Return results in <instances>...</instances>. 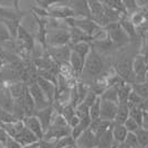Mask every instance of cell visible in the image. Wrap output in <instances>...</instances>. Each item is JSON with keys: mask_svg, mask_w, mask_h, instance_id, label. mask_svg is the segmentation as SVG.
Listing matches in <instances>:
<instances>
[{"mask_svg": "<svg viewBox=\"0 0 148 148\" xmlns=\"http://www.w3.org/2000/svg\"><path fill=\"white\" fill-rule=\"evenodd\" d=\"M64 21L70 29L76 28L79 30L83 31L84 33H86L87 36L92 38V40L102 30V28L97 23H95L91 18H68Z\"/></svg>", "mask_w": 148, "mask_h": 148, "instance_id": "6da1fadb", "label": "cell"}, {"mask_svg": "<svg viewBox=\"0 0 148 148\" xmlns=\"http://www.w3.org/2000/svg\"><path fill=\"white\" fill-rule=\"evenodd\" d=\"M104 31L106 32L108 39L112 41L113 45L116 47H123L130 42V38L127 36V33L122 29L121 25L118 22H113V23H108L105 25Z\"/></svg>", "mask_w": 148, "mask_h": 148, "instance_id": "7a4b0ae2", "label": "cell"}, {"mask_svg": "<svg viewBox=\"0 0 148 148\" xmlns=\"http://www.w3.org/2000/svg\"><path fill=\"white\" fill-rule=\"evenodd\" d=\"M47 47H62L70 44V30L59 29V30H47L45 34Z\"/></svg>", "mask_w": 148, "mask_h": 148, "instance_id": "3957f363", "label": "cell"}, {"mask_svg": "<svg viewBox=\"0 0 148 148\" xmlns=\"http://www.w3.org/2000/svg\"><path fill=\"white\" fill-rule=\"evenodd\" d=\"M116 74L126 83L134 84L135 83V74L133 70V60L132 59H122L115 64Z\"/></svg>", "mask_w": 148, "mask_h": 148, "instance_id": "277c9868", "label": "cell"}, {"mask_svg": "<svg viewBox=\"0 0 148 148\" xmlns=\"http://www.w3.org/2000/svg\"><path fill=\"white\" fill-rule=\"evenodd\" d=\"M104 69V61L95 50L91 49V52L85 59L83 71L90 75H97Z\"/></svg>", "mask_w": 148, "mask_h": 148, "instance_id": "5b68a950", "label": "cell"}, {"mask_svg": "<svg viewBox=\"0 0 148 148\" xmlns=\"http://www.w3.org/2000/svg\"><path fill=\"white\" fill-rule=\"evenodd\" d=\"M47 53L52 59L54 63L60 65L69 64L70 56H71V47L69 45H62V47H47Z\"/></svg>", "mask_w": 148, "mask_h": 148, "instance_id": "8992f818", "label": "cell"}, {"mask_svg": "<svg viewBox=\"0 0 148 148\" xmlns=\"http://www.w3.org/2000/svg\"><path fill=\"white\" fill-rule=\"evenodd\" d=\"M28 91H29L31 97H32L33 102H34L36 111L43 110V108H47L50 105H52L48 101V99L45 97L43 92L41 91V88L38 86L37 83H32L30 85H28Z\"/></svg>", "mask_w": 148, "mask_h": 148, "instance_id": "52a82bcc", "label": "cell"}, {"mask_svg": "<svg viewBox=\"0 0 148 148\" xmlns=\"http://www.w3.org/2000/svg\"><path fill=\"white\" fill-rule=\"evenodd\" d=\"M17 44H18V48H20L21 50H25L30 52L34 48V41H33V38L29 33V31L27 30L25 28H23L22 25H20L17 32Z\"/></svg>", "mask_w": 148, "mask_h": 148, "instance_id": "ba28073f", "label": "cell"}, {"mask_svg": "<svg viewBox=\"0 0 148 148\" xmlns=\"http://www.w3.org/2000/svg\"><path fill=\"white\" fill-rule=\"evenodd\" d=\"M147 59L143 56H136L133 60V70L135 74V83H143L145 81V75L147 72Z\"/></svg>", "mask_w": 148, "mask_h": 148, "instance_id": "9c48e42d", "label": "cell"}, {"mask_svg": "<svg viewBox=\"0 0 148 148\" xmlns=\"http://www.w3.org/2000/svg\"><path fill=\"white\" fill-rule=\"evenodd\" d=\"M71 135V128L70 127H56V126H50L48 130L44 132L43 140L48 142H56L65 136Z\"/></svg>", "mask_w": 148, "mask_h": 148, "instance_id": "30bf717a", "label": "cell"}, {"mask_svg": "<svg viewBox=\"0 0 148 148\" xmlns=\"http://www.w3.org/2000/svg\"><path fill=\"white\" fill-rule=\"evenodd\" d=\"M75 148H96V136L90 128L84 130L75 140Z\"/></svg>", "mask_w": 148, "mask_h": 148, "instance_id": "8fae6325", "label": "cell"}, {"mask_svg": "<svg viewBox=\"0 0 148 148\" xmlns=\"http://www.w3.org/2000/svg\"><path fill=\"white\" fill-rule=\"evenodd\" d=\"M116 111H117V104L101 99V108H99V118L101 119L114 122Z\"/></svg>", "mask_w": 148, "mask_h": 148, "instance_id": "7c38bea8", "label": "cell"}, {"mask_svg": "<svg viewBox=\"0 0 148 148\" xmlns=\"http://www.w3.org/2000/svg\"><path fill=\"white\" fill-rule=\"evenodd\" d=\"M54 108L52 105L48 106L47 108H43V110H39V111H34V116L39 119V122L41 124L42 128H43V132L48 130L51 125V122H52V117L54 115Z\"/></svg>", "mask_w": 148, "mask_h": 148, "instance_id": "4fadbf2b", "label": "cell"}, {"mask_svg": "<svg viewBox=\"0 0 148 148\" xmlns=\"http://www.w3.org/2000/svg\"><path fill=\"white\" fill-rule=\"evenodd\" d=\"M22 123L25 125V127H27L30 132H32L34 135L37 136V138L39 140H41L43 138V134H44L43 128H42L41 124L39 122V119L34 115L25 117L22 119Z\"/></svg>", "mask_w": 148, "mask_h": 148, "instance_id": "5bb4252c", "label": "cell"}, {"mask_svg": "<svg viewBox=\"0 0 148 148\" xmlns=\"http://www.w3.org/2000/svg\"><path fill=\"white\" fill-rule=\"evenodd\" d=\"M36 83L38 84V86L41 88V91L43 92V94L45 95V97L48 99L50 103L52 104L54 102V99H56V86L51 83L49 81L44 80L42 77H37V81Z\"/></svg>", "mask_w": 148, "mask_h": 148, "instance_id": "9a60e30c", "label": "cell"}, {"mask_svg": "<svg viewBox=\"0 0 148 148\" xmlns=\"http://www.w3.org/2000/svg\"><path fill=\"white\" fill-rule=\"evenodd\" d=\"M3 84L7 86L8 91L10 92V94H11V96H12V99L14 101L22 99L25 90H27V86H28V85H25V83L21 82V81H19V82L16 81V82H11V83H3Z\"/></svg>", "mask_w": 148, "mask_h": 148, "instance_id": "2e32d148", "label": "cell"}, {"mask_svg": "<svg viewBox=\"0 0 148 148\" xmlns=\"http://www.w3.org/2000/svg\"><path fill=\"white\" fill-rule=\"evenodd\" d=\"M117 145L113 139L112 127L103 134L96 136V148H116Z\"/></svg>", "mask_w": 148, "mask_h": 148, "instance_id": "e0dca14e", "label": "cell"}, {"mask_svg": "<svg viewBox=\"0 0 148 148\" xmlns=\"http://www.w3.org/2000/svg\"><path fill=\"white\" fill-rule=\"evenodd\" d=\"M13 106H14V99H12L7 86L3 84L1 93H0V108L8 113H12Z\"/></svg>", "mask_w": 148, "mask_h": 148, "instance_id": "ac0fdd59", "label": "cell"}, {"mask_svg": "<svg viewBox=\"0 0 148 148\" xmlns=\"http://www.w3.org/2000/svg\"><path fill=\"white\" fill-rule=\"evenodd\" d=\"M17 142L23 147V146H27V145H30V144H34V143L39 142V139L37 138V136L34 135L32 132L28 130L27 127H23V130L19 133L16 138Z\"/></svg>", "mask_w": 148, "mask_h": 148, "instance_id": "d6986e66", "label": "cell"}, {"mask_svg": "<svg viewBox=\"0 0 148 148\" xmlns=\"http://www.w3.org/2000/svg\"><path fill=\"white\" fill-rule=\"evenodd\" d=\"M84 62L85 60H83L80 56H77L76 53H74L73 51L71 52V56H70V61L69 64L72 69V72L76 77H80V75L83 72L84 69Z\"/></svg>", "mask_w": 148, "mask_h": 148, "instance_id": "ffe728a7", "label": "cell"}, {"mask_svg": "<svg viewBox=\"0 0 148 148\" xmlns=\"http://www.w3.org/2000/svg\"><path fill=\"white\" fill-rule=\"evenodd\" d=\"M113 125V122H108V121H103L101 118L91 121L90 124V130H92L93 133L95 134V136H99L101 134H103L104 132H106L107 130H110Z\"/></svg>", "mask_w": 148, "mask_h": 148, "instance_id": "44dd1931", "label": "cell"}, {"mask_svg": "<svg viewBox=\"0 0 148 148\" xmlns=\"http://www.w3.org/2000/svg\"><path fill=\"white\" fill-rule=\"evenodd\" d=\"M1 127L5 130V132L9 137L16 138L19 133L23 130L25 125L22 123V121H17V122H13V123L1 124Z\"/></svg>", "mask_w": 148, "mask_h": 148, "instance_id": "7402d4cb", "label": "cell"}, {"mask_svg": "<svg viewBox=\"0 0 148 148\" xmlns=\"http://www.w3.org/2000/svg\"><path fill=\"white\" fill-rule=\"evenodd\" d=\"M92 40V38L87 36L86 33H84L83 31L79 30L76 28H71L70 29V45L79 42H88Z\"/></svg>", "mask_w": 148, "mask_h": 148, "instance_id": "603a6c76", "label": "cell"}, {"mask_svg": "<svg viewBox=\"0 0 148 148\" xmlns=\"http://www.w3.org/2000/svg\"><path fill=\"white\" fill-rule=\"evenodd\" d=\"M127 133L128 132L124 127V125L113 123V125H112V135H113L114 142L116 144H122V143L125 142Z\"/></svg>", "mask_w": 148, "mask_h": 148, "instance_id": "cb8c5ba5", "label": "cell"}, {"mask_svg": "<svg viewBox=\"0 0 148 148\" xmlns=\"http://www.w3.org/2000/svg\"><path fill=\"white\" fill-rule=\"evenodd\" d=\"M128 117H130V107H128V105L118 104L116 115H115V118H114V122L113 123L123 125Z\"/></svg>", "mask_w": 148, "mask_h": 148, "instance_id": "d4e9b609", "label": "cell"}, {"mask_svg": "<svg viewBox=\"0 0 148 148\" xmlns=\"http://www.w3.org/2000/svg\"><path fill=\"white\" fill-rule=\"evenodd\" d=\"M70 47H71V50L74 53L80 56L83 60H85L86 56H88V53L91 52V45L88 42H79V43L72 44Z\"/></svg>", "mask_w": 148, "mask_h": 148, "instance_id": "484cf974", "label": "cell"}, {"mask_svg": "<svg viewBox=\"0 0 148 148\" xmlns=\"http://www.w3.org/2000/svg\"><path fill=\"white\" fill-rule=\"evenodd\" d=\"M90 124H91V118H85V119H81V122L74 128L71 130V137L73 138L74 140H76L80 135L84 132L86 130L88 127H90Z\"/></svg>", "mask_w": 148, "mask_h": 148, "instance_id": "4316f807", "label": "cell"}, {"mask_svg": "<svg viewBox=\"0 0 148 148\" xmlns=\"http://www.w3.org/2000/svg\"><path fill=\"white\" fill-rule=\"evenodd\" d=\"M132 92V85L130 84H123L119 87H117V97L118 104H127L128 96Z\"/></svg>", "mask_w": 148, "mask_h": 148, "instance_id": "83f0119b", "label": "cell"}, {"mask_svg": "<svg viewBox=\"0 0 148 148\" xmlns=\"http://www.w3.org/2000/svg\"><path fill=\"white\" fill-rule=\"evenodd\" d=\"M118 23L121 25L122 29L127 33V36L130 38H133L136 36V27L132 23L130 19L126 18L125 16H123V17L121 18V20L118 21Z\"/></svg>", "mask_w": 148, "mask_h": 148, "instance_id": "f1b7e54d", "label": "cell"}, {"mask_svg": "<svg viewBox=\"0 0 148 148\" xmlns=\"http://www.w3.org/2000/svg\"><path fill=\"white\" fill-rule=\"evenodd\" d=\"M101 99L103 101H108L112 103H115L118 105V97H117V87H107L104 92L102 93V95L99 96Z\"/></svg>", "mask_w": 148, "mask_h": 148, "instance_id": "f546056e", "label": "cell"}, {"mask_svg": "<svg viewBox=\"0 0 148 148\" xmlns=\"http://www.w3.org/2000/svg\"><path fill=\"white\" fill-rule=\"evenodd\" d=\"M132 91L135 92L138 96H140L143 99H148V82L143 83H134L132 84Z\"/></svg>", "mask_w": 148, "mask_h": 148, "instance_id": "4dcf8cb0", "label": "cell"}, {"mask_svg": "<svg viewBox=\"0 0 148 148\" xmlns=\"http://www.w3.org/2000/svg\"><path fill=\"white\" fill-rule=\"evenodd\" d=\"M60 114H61L63 118L66 121V123L69 124V122L71 121V118L75 115V108L73 106H71L70 104H65L62 106L61 111H60Z\"/></svg>", "mask_w": 148, "mask_h": 148, "instance_id": "1f68e13d", "label": "cell"}, {"mask_svg": "<svg viewBox=\"0 0 148 148\" xmlns=\"http://www.w3.org/2000/svg\"><path fill=\"white\" fill-rule=\"evenodd\" d=\"M75 115L80 119L90 118V107H87L84 103H80L75 107Z\"/></svg>", "mask_w": 148, "mask_h": 148, "instance_id": "d6a6232c", "label": "cell"}, {"mask_svg": "<svg viewBox=\"0 0 148 148\" xmlns=\"http://www.w3.org/2000/svg\"><path fill=\"white\" fill-rule=\"evenodd\" d=\"M136 137L138 139V144H139V147L145 148L148 146V130L139 128L135 133Z\"/></svg>", "mask_w": 148, "mask_h": 148, "instance_id": "836d02e7", "label": "cell"}, {"mask_svg": "<svg viewBox=\"0 0 148 148\" xmlns=\"http://www.w3.org/2000/svg\"><path fill=\"white\" fill-rule=\"evenodd\" d=\"M66 147H75V140L70 136H65L61 139L56 140V148H66Z\"/></svg>", "mask_w": 148, "mask_h": 148, "instance_id": "e575fe53", "label": "cell"}, {"mask_svg": "<svg viewBox=\"0 0 148 148\" xmlns=\"http://www.w3.org/2000/svg\"><path fill=\"white\" fill-rule=\"evenodd\" d=\"M99 108H101V97H97L94 104L90 107V118L91 121L99 118Z\"/></svg>", "mask_w": 148, "mask_h": 148, "instance_id": "d590c367", "label": "cell"}, {"mask_svg": "<svg viewBox=\"0 0 148 148\" xmlns=\"http://www.w3.org/2000/svg\"><path fill=\"white\" fill-rule=\"evenodd\" d=\"M130 117L135 121L138 124V126H142V121H143V111L139 107H133L130 110Z\"/></svg>", "mask_w": 148, "mask_h": 148, "instance_id": "8d00e7d4", "label": "cell"}, {"mask_svg": "<svg viewBox=\"0 0 148 148\" xmlns=\"http://www.w3.org/2000/svg\"><path fill=\"white\" fill-rule=\"evenodd\" d=\"M143 102V99L140 96H138L135 92H130V96H128V101H127V105H128V107L130 108H133V107H138L140 103Z\"/></svg>", "mask_w": 148, "mask_h": 148, "instance_id": "74e56055", "label": "cell"}, {"mask_svg": "<svg viewBox=\"0 0 148 148\" xmlns=\"http://www.w3.org/2000/svg\"><path fill=\"white\" fill-rule=\"evenodd\" d=\"M124 144H126L130 148H140L135 133H127V136L125 138Z\"/></svg>", "mask_w": 148, "mask_h": 148, "instance_id": "f35d334b", "label": "cell"}, {"mask_svg": "<svg viewBox=\"0 0 148 148\" xmlns=\"http://www.w3.org/2000/svg\"><path fill=\"white\" fill-rule=\"evenodd\" d=\"M145 20H146L145 16H144V13L142 11H137L136 13L132 14V17H130V21H132V23L135 25V27L142 25L145 22Z\"/></svg>", "mask_w": 148, "mask_h": 148, "instance_id": "ab89813d", "label": "cell"}, {"mask_svg": "<svg viewBox=\"0 0 148 148\" xmlns=\"http://www.w3.org/2000/svg\"><path fill=\"white\" fill-rule=\"evenodd\" d=\"M124 2V7H125V12L126 14L127 13H132L134 14L138 11V6H137V2L134 1V0H128V1H123Z\"/></svg>", "mask_w": 148, "mask_h": 148, "instance_id": "60d3db41", "label": "cell"}, {"mask_svg": "<svg viewBox=\"0 0 148 148\" xmlns=\"http://www.w3.org/2000/svg\"><path fill=\"white\" fill-rule=\"evenodd\" d=\"M10 40H12V38L10 37V34H9L6 27L0 22V44L2 45V44H5L8 41H10Z\"/></svg>", "mask_w": 148, "mask_h": 148, "instance_id": "b9f144b4", "label": "cell"}, {"mask_svg": "<svg viewBox=\"0 0 148 148\" xmlns=\"http://www.w3.org/2000/svg\"><path fill=\"white\" fill-rule=\"evenodd\" d=\"M123 125L128 133H136L137 130L140 128V127L138 126V124L136 123L135 121H133L130 117L127 118V119H126V122H125Z\"/></svg>", "mask_w": 148, "mask_h": 148, "instance_id": "7bdbcfd3", "label": "cell"}, {"mask_svg": "<svg viewBox=\"0 0 148 148\" xmlns=\"http://www.w3.org/2000/svg\"><path fill=\"white\" fill-rule=\"evenodd\" d=\"M97 97H99V96H97L95 93L93 92L92 90H90V91L87 92L86 96L84 97V99H83V102H82V103H84L87 107H91V106L94 104V102L96 101V99H97Z\"/></svg>", "mask_w": 148, "mask_h": 148, "instance_id": "ee69618b", "label": "cell"}, {"mask_svg": "<svg viewBox=\"0 0 148 148\" xmlns=\"http://www.w3.org/2000/svg\"><path fill=\"white\" fill-rule=\"evenodd\" d=\"M3 148H22V146H21L16 139H13V138L8 136L6 143H5V145H3Z\"/></svg>", "mask_w": 148, "mask_h": 148, "instance_id": "f6af8a7d", "label": "cell"}, {"mask_svg": "<svg viewBox=\"0 0 148 148\" xmlns=\"http://www.w3.org/2000/svg\"><path fill=\"white\" fill-rule=\"evenodd\" d=\"M56 142H48V140H39V148H56Z\"/></svg>", "mask_w": 148, "mask_h": 148, "instance_id": "bcb514c9", "label": "cell"}, {"mask_svg": "<svg viewBox=\"0 0 148 148\" xmlns=\"http://www.w3.org/2000/svg\"><path fill=\"white\" fill-rule=\"evenodd\" d=\"M140 128L148 130V112H143V121Z\"/></svg>", "mask_w": 148, "mask_h": 148, "instance_id": "7dc6e473", "label": "cell"}, {"mask_svg": "<svg viewBox=\"0 0 148 148\" xmlns=\"http://www.w3.org/2000/svg\"><path fill=\"white\" fill-rule=\"evenodd\" d=\"M7 138H8V135H7V133L5 132V130L2 128V127H0V144L3 146L5 145V143H6Z\"/></svg>", "mask_w": 148, "mask_h": 148, "instance_id": "c3c4849f", "label": "cell"}, {"mask_svg": "<svg viewBox=\"0 0 148 148\" xmlns=\"http://www.w3.org/2000/svg\"><path fill=\"white\" fill-rule=\"evenodd\" d=\"M143 112H148V99H143V102L140 103V105L138 106Z\"/></svg>", "mask_w": 148, "mask_h": 148, "instance_id": "681fc988", "label": "cell"}, {"mask_svg": "<svg viewBox=\"0 0 148 148\" xmlns=\"http://www.w3.org/2000/svg\"><path fill=\"white\" fill-rule=\"evenodd\" d=\"M22 148H39V142L34 143V144H30V145H27V146H23Z\"/></svg>", "mask_w": 148, "mask_h": 148, "instance_id": "f907efd6", "label": "cell"}, {"mask_svg": "<svg viewBox=\"0 0 148 148\" xmlns=\"http://www.w3.org/2000/svg\"><path fill=\"white\" fill-rule=\"evenodd\" d=\"M5 65H6V62H5L2 59H1V58H0V72H1V70L3 69V66H5Z\"/></svg>", "mask_w": 148, "mask_h": 148, "instance_id": "816d5d0a", "label": "cell"}, {"mask_svg": "<svg viewBox=\"0 0 148 148\" xmlns=\"http://www.w3.org/2000/svg\"><path fill=\"white\" fill-rule=\"evenodd\" d=\"M2 86H3V83H2V81L0 80V93H1V90H2Z\"/></svg>", "mask_w": 148, "mask_h": 148, "instance_id": "f5cc1de1", "label": "cell"}, {"mask_svg": "<svg viewBox=\"0 0 148 148\" xmlns=\"http://www.w3.org/2000/svg\"><path fill=\"white\" fill-rule=\"evenodd\" d=\"M145 81L148 82V69H147V72H146V75H145Z\"/></svg>", "mask_w": 148, "mask_h": 148, "instance_id": "db71d44e", "label": "cell"}, {"mask_svg": "<svg viewBox=\"0 0 148 148\" xmlns=\"http://www.w3.org/2000/svg\"><path fill=\"white\" fill-rule=\"evenodd\" d=\"M66 148H75V147H66Z\"/></svg>", "mask_w": 148, "mask_h": 148, "instance_id": "11a10c76", "label": "cell"}, {"mask_svg": "<svg viewBox=\"0 0 148 148\" xmlns=\"http://www.w3.org/2000/svg\"><path fill=\"white\" fill-rule=\"evenodd\" d=\"M147 64H148V59H147Z\"/></svg>", "mask_w": 148, "mask_h": 148, "instance_id": "9f6ffc18", "label": "cell"}, {"mask_svg": "<svg viewBox=\"0 0 148 148\" xmlns=\"http://www.w3.org/2000/svg\"><path fill=\"white\" fill-rule=\"evenodd\" d=\"M145 148H148V146H147V147H145Z\"/></svg>", "mask_w": 148, "mask_h": 148, "instance_id": "6f0895ef", "label": "cell"}]
</instances>
